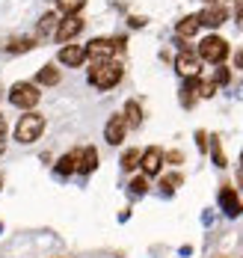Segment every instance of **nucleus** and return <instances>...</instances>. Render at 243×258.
<instances>
[{"label": "nucleus", "instance_id": "obj_16", "mask_svg": "<svg viewBox=\"0 0 243 258\" xmlns=\"http://www.w3.org/2000/svg\"><path fill=\"white\" fill-rule=\"evenodd\" d=\"M77 155H80V152H68V155L59 157V163H56V175H71V172H77Z\"/></svg>", "mask_w": 243, "mask_h": 258}, {"label": "nucleus", "instance_id": "obj_23", "mask_svg": "<svg viewBox=\"0 0 243 258\" xmlns=\"http://www.w3.org/2000/svg\"><path fill=\"white\" fill-rule=\"evenodd\" d=\"M181 175L178 172H172V175H163V181H160V187H163V193L169 196V193H175V187H181Z\"/></svg>", "mask_w": 243, "mask_h": 258}, {"label": "nucleus", "instance_id": "obj_13", "mask_svg": "<svg viewBox=\"0 0 243 258\" xmlns=\"http://www.w3.org/2000/svg\"><path fill=\"white\" fill-rule=\"evenodd\" d=\"M95 166H98V152L92 146H86L80 155H77V172L80 175H89V172H95Z\"/></svg>", "mask_w": 243, "mask_h": 258}, {"label": "nucleus", "instance_id": "obj_32", "mask_svg": "<svg viewBox=\"0 0 243 258\" xmlns=\"http://www.w3.org/2000/svg\"><path fill=\"white\" fill-rule=\"evenodd\" d=\"M237 69H243V51L237 53Z\"/></svg>", "mask_w": 243, "mask_h": 258}, {"label": "nucleus", "instance_id": "obj_18", "mask_svg": "<svg viewBox=\"0 0 243 258\" xmlns=\"http://www.w3.org/2000/svg\"><path fill=\"white\" fill-rule=\"evenodd\" d=\"M196 98H199V78H187L184 89H181V104L184 107H193Z\"/></svg>", "mask_w": 243, "mask_h": 258}, {"label": "nucleus", "instance_id": "obj_3", "mask_svg": "<svg viewBox=\"0 0 243 258\" xmlns=\"http://www.w3.org/2000/svg\"><path fill=\"white\" fill-rule=\"evenodd\" d=\"M42 98V92L36 89V83H12V89H9V101L12 107H18V110H33L36 104Z\"/></svg>", "mask_w": 243, "mask_h": 258}, {"label": "nucleus", "instance_id": "obj_29", "mask_svg": "<svg viewBox=\"0 0 243 258\" xmlns=\"http://www.w3.org/2000/svg\"><path fill=\"white\" fill-rule=\"evenodd\" d=\"M166 157H169L172 163H181V152H169V155H166Z\"/></svg>", "mask_w": 243, "mask_h": 258}, {"label": "nucleus", "instance_id": "obj_25", "mask_svg": "<svg viewBox=\"0 0 243 258\" xmlns=\"http://www.w3.org/2000/svg\"><path fill=\"white\" fill-rule=\"evenodd\" d=\"M131 193H134V196H145V193H148V178H145V175L134 178L131 181Z\"/></svg>", "mask_w": 243, "mask_h": 258}, {"label": "nucleus", "instance_id": "obj_21", "mask_svg": "<svg viewBox=\"0 0 243 258\" xmlns=\"http://www.w3.org/2000/svg\"><path fill=\"white\" fill-rule=\"evenodd\" d=\"M139 157H142V152H139V149H128V152L122 155V169H125V172L136 169V166H139Z\"/></svg>", "mask_w": 243, "mask_h": 258}, {"label": "nucleus", "instance_id": "obj_7", "mask_svg": "<svg viewBox=\"0 0 243 258\" xmlns=\"http://www.w3.org/2000/svg\"><path fill=\"white\" fill-rule=\"evenodd\" d=\"M139 166H142V175L148 178V175H157L163 169V152L157 146H151V149H145L142 157H139Z\"/></svg>", "mask_w": 243, "mask_h": 258}, {"label": "nucleus", "instance_id": "obj_19", "mask_svg": "<svg viewBox=\"0 0 243 258\" xmlns=\"http://www.w3.org/2000/svg\"><path fill=\"white\" fill-rule=\"evenodd\" d=\"M36 48V39H30V36H18V39H9V45H6V51L9 53H27Z\"/></svg>", "mask_w": 243, "mask_h": 258}, {"label": "nucleus", "instance_id": "obj_35", "mask_svg": "<svg viewBox=\"0 0 243 258\" xmlns=\"http://www.w3.org/2000/svg\"><path fill=\"white\" fill-rule=\"evenodd\" d=\"M240 163H243V152H240Z\"/></svg>", "mask_w": 243, "mask_h": 258}, {"label": "nucleus", "instance_id": "obj_9", "mask_svg": "<svg viewBox=\"0 0 243 258\" xmlns=\"http://www.w3.org/2000/svg\"><path fill=\"white\" fill-rule=\"evenodd\" d=\"M219 208H222V214L225 217H240V211H243V205H240V199H237V193H234V187H222L219 190Z\"/></svg>", "mask_w": 243, "mask_h": 258}, {"label": "nucleus", "instance_id": "obj_4", "mask_svg": "<svg viewBox=\"0 0 243 258\" xmlns=\"http://www.w3.org/2000/svg\"><path fill=\"white\" fill-rule=\"evenodd\" d=\"M199 59H205V62H222L225 56H228V42L225 39H219V36H208V39H202V45H199V53H196Z\"/></svg>", "mask_w": 243, "mask_h": 258}, {"label": "nucleus", "instance_id": "obj_17", "mask_svg": "<svg viewBox=\"0 0 243 258\" xmlns=\"http://www.w3.org/2000/svg\"><path fill=\"white\" fill-rule=\"evenodd\" d=\"M122 116H125V125H128V128H139V125H142V110H139L136 101L125 104V113H122Z\"/></svg>", "mask_w": 243, "mask_h": 258}, {"label": "nucleus", "instance_id": "obj_20", "mask_svg": "<svg viewBox=\"0 0 243 258\" xmlns=\"http://www.w3.org/2000/svg\"><path fill=\"white\" fill-rule=\"evenodd\" d=\"M83 3H86V0H56V9H59L62 15H80Z\"/></svg>", "mask_w": 243, "mask_h": 258}, {"label": "nucleus", "instance_id": "obj_12", "mask_svg": "<svg viewBox=\"0 0 243 258\" xmlns=\"http://www.w3.org/2000/svg\"><path fill=\"white\" fill-rule=\"evenodd\" d=\"M83 59H86V48L83 45H65L62 51H59V62L62 66H83Z\"/></svg>", "mask_w": 243, "mask_h": 258}, {"label": "nucleus", "instance_id": "obj_6", "mask_svg": "<svg viewBox=\"0 0 243 258\" xmlns=\"http://www.w3.org/2000/svg\"><path fill=\"white\" fill-rule=\"evenodd\" d=\"M80 30H83V18H80V15H65V18L56 24L54 39H56V42H71Z\"/></svg>", "mask_w": 243, "mask_h": 258}, {"label": "nucleus", "instance_id": "obj_24", "mask_svg": "<svg viewBox=\"0 0 243 258\" xmlns=\"http://www.w3.org/2000/svg\"><path fill=\"white\" fill-rule=\"evenodd\" d=\"M214 95H216L214 80H199V98H214Z\"/></svg>", "mask_w": 243, "mask_h": 258}, {"label": "nucleus", "instance_id": "obj_31", "mask_svg": "<svg viewBox=\"0 0 243 258\" xmlns=\"http://www.w3.org/2000/svg\"><path fill=\"white\" fill-rule=\"evenodd\" d=\"M6 134V119H3V113H0V137Z\"/></svg>", "mask_w": 243, "mask_h": 258}, {"label": "nucleus", "instance_id": "obj_22", "mask_svg": "<svg viewBox=\"0 0 243 258\" xmlns=\"http://www.w3.org/2000/svg\"><path fill=\"white\" fill-rule=\"evenodd\" d=\"M56 24H59V21H56V12H45V15H42V21H39V33H42V36L56 33Z\"/></svg>", "mask_w": 243, "mask_h": 258}, {"label": "nucleus", "instance_id": "obj_8", "mask_svg": "<svg viewBox=\"0 0 243 258\" xmlns=\"http://www.w3.org/2000/svg\"><path fill=\"white\" fill-rule=\"evenodd\" d=\"M196 18H199V24H202V27H211V30H214V27L225 24V18H228V9H225L222 3H216V6H208V9H202Z\"/></svg>", "mask_w": 243, "mask_h": 258}, {"label": "nucleus", "instance_id": "obj_2", "mask_svg": "<svg viewBox=\"0 0 243 258\" xmlns=\"http://www.w3.org/2000/svg\"><path fill=\"white\" fill-rule=\"evenodd\" d=\"M42 131H45V116L27 113V116H21L18 125H15V140L27 146V143H36V140L42 137Z\"/></svg>", "mask_w": 243, "mask_h": 258}, {"label": "nucleus", "instance_id": "obj_33", "mask_svg": "<svg viewBox=\"0 0 243 258\" xmlns=\"http://www.w3.org/2000/svg\"><path fill=\"white\" fill-rule=\"evenodd\" d=\"M237 187L243 190V169H240V175H237Z\"/></svg>", "mask_w": 243, "mask_h": 258}, {"label": "nucleus", "instance_id": "obj_26", "mask_svg": "<svg viewBox=\"0 0 243 258\" xmlns=\"http://www.w3.org/2000/svg\"><path fill=\"white\" fill-rule=\"evenodd\" d=\"M214 163H216V166H225V155H222L219 143H214Z\"/></svg>", "mask_w": 243, "mask_h": 258}, {"label": "nucleus", "instance_id": "obj_11", "mask_svg": "<svg viewBox=\"0 0 243 258\" xmlns=\"http://www.w3.org/2000/svg\"><path fill=\"white\" fill-rule=\"evenodd\" d=\"M175 69L184 75V78H199V56L196 53H178V59H175Z\"/></svg>", "mask_w": 243, "mask_h": 258}, {"label": "nucleus", "instance_id": "obj_36", "mask_svg": "<svg viewBox=\"0 0 243 258\" xmlns=\"http://www.w3.org/2000/svg\"><path fill=\"white\" fill-rule=\"evenodd\" d=\"M0 184H3V181H0Z\"/></svg>", "mask_w": 243, "mask_h": 258}, {"label": "nucleus", "instance_id": "obj_34", "mask_svg": "<svg viewBox=\"0 0 243 258\" xmlns=\"http://www.w3.org/2000/svg\"><path fill=\"white\" fill-rule=\"evenodd\" d=\"M3 149H6V143H3V137H0V152H3Z\"/></svg>", "mask_w": 243, "mask_h": 258}, {"label": "nucleus", "instance_id": "obj_15", "mask_svg": "<svg viewBox=\"0 0 243 258\" xmlns=\"http://www.w3.org/2000/svg\"><path fill=\"white\" fill-rule=\"evenodd\" d=\"M36 83L39 86H56L59 83V69L56 66H42L39 75H36Z\"/></svg>", "mask_w": 243, "mask_h": 258}, {"label": "nucleus", "instance_id": "obj_30", "mask_svg": "<svg viewBox=\"0 0 243 258\" xmlns=\"http://www.w3.org/2000/svg\"><path fill=\"white\" fill-rule=\"evenodd\" d=\"M237 24L243 27V0H240V3H237Z\"/></svg>", "mask_w": 243, "mask_h": 258}, {"label": "nucleus", "instance_id": "obj_14", "mask_svg": "<svg viewBox=\"0 0 243 258\" xmlns=\"http://www.w3.org/2000/svg\"><path fill=\"white\" fill-rule=\"evenodd\" d=\"M199 18H196V15H187V18H181V21H178V27H175V33H178V36H181V39H193V36H196V33H199Z\"/></svg>", "mask_w": 243, "mask_h": 258}, {"label": "nucleus", "instance_id": "obj_5", "mask_svg": "<svg viewBox=\"0 0 243 258\" xmlns=\"http://www.w3.org/2000/svg\"><path fill=\"white\" fill-rule=\"evenodd\" d=\"M116 48H122V39H92L86 45V56L101 62V59H110L116 53Z\"/></svg>", "mask_w": 243, "mask_h": 258}, {"label": "nucleus", "instance_id": "obj_27", "mask_svg": "<svg viewBox=\"0 0 243 258\" xmlns=\"http://www.w3.org/2000/svg\"><path fill=\"white\" fill-rule=\"evenodd\" d=\"M228 80H231V72H228V69H219L216 78H214V83H228Z\"/></svg>", "mask_w": 243, "mask_h": 258}, {"label": "nucleus", "instance_id": "obj_28", "mask_svg": "<svg viewBox=\"0 0 243 258\" xmlns=\"http://www.w3.org/2000/svg\"><path fill=\"white\" fill-rule=\"evenodd\" d=\"M196 143H199V149L205 152V149H208V134H205V131H199V134H196Z\"/></svg>", "mask_w": 243, "mask_h": 258}, {"label": "nucleus", "instance_id": "obj_1", "mask_svg": "<svg viewBox=\"0 0 243 258\" xmlns=\"http://www.w3.org/2000/svg\"><path fill=\"white\" fill-rule=\"evenodd\" d=\"M119 80H122V62L116 59H101L89 69V83L98 89H113Z\"/></svg>", "mask_w": 243, "mask_h": 258}, {"label": "nucleus", "instance_id": "obj_10", "mask_svg": "<svg viewBox=\"0 0 243 258\" xmlns=\"http://www.w3.org/2000/svg\"><path fill=\"white\" fill-rule=\"evenodd\" d=\"M125 134H128L125 116H113V119L107 122V128H104V140H107L110 146H119V143L125 140Z\"/></svg>", "mask_w": 243, "mask_h": 258}]
</instances>
